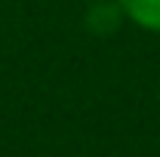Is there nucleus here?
<instances>
[{"label":"nucleus","instance_id":"1","mask_svg":"<svg viewBox=\"0 0 160 157\" xmlns=\"http://www.w3.org/2000/svg\"><path fill=\"white\" fill-rule=\"evenodd\" d=\"M123 19L142 31L160 34V0H117Z\"/></svg>","mask_w":160,"mask_h":157},{"label":"nucleus","instance_id":"2","mask_svg":"<svg viewBox=\"0 0 160 157\" xmlns=\"http://www.w3.org/2000/svg\"><path fill=\"white\" fill-rule=\"evenodd\" d=\"M120 22H123V13H120L117 0H92L86 13V28L92 34H111L120 28Z\"/></svg>","mask_w":160,"mask_h":157}]
</instances>
